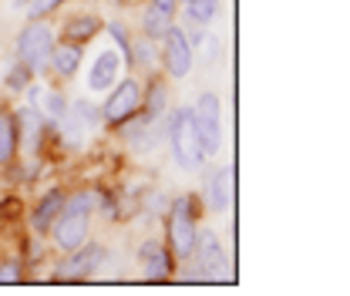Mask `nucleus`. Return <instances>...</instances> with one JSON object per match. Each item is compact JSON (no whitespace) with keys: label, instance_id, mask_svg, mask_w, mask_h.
<instances>
[{"label":"nucleus","instance_id":"4468645a","mask_svg":"<svg viewBox=\"0 0 350 296\" xmlns=\"http://www.w3.org/2000/svg\"><path fill=\"white\" fill-rule=\"evenodd\" d=\"M81 61H85V47L71 41H54V51L47 57V75L54 81H71L78 71H81Z\"/></svg>","mask_w":350,"mask_h":296},{"label":"nucleus","instance_id":"a211bd4d","mask_svg":"<svg viewBox=\"0 0 350 296\" xmlns=\"http://www.w3.org/2000/svg\"><path fill=\"white\" fill-rule=\"evenodd\" d=\"M155 64H159V51H155V41H148L145 34L131 38L129 57H125V68H129V71H142V75H148V71H155Z\"/></svg>","mask_w":350,"mask_h":296},{"label":"nucleus","instance_id":"4be33fe9","mask_svg":"<svg viewBox=\"0 0 350 296\" xmlns=\"http://www.w3.org/2000/svg\"><path fill=\"white\" fill-rule=\"evenodd\" d=\"M71 115L88 128V131H94V128H101V105H94V101H88V98H78V101H71Z\"/></svg>","mask_w":350,"mask_h":296},{"label":"nucleus","instance_id":"f257e3e1","mask_svg":"<svg viewBox=\"0 0 350 296\" xmlns=\"http://www.w3.org/2000/svg\"><path fill=\"white\" fill-rule=\"evenodd\" d=\"M98 206H101V189H94V185H81V189L64 192V206H61L57 219L51 222V232H47L51 246L61 256L78 250L91 236V219H94Z\"/></svg>","mask_w":350,"mask_h":296},{"label":"nucleus","instance_id":"cd10ccee","mask_svg":"<svg viewBox=\"0 0 350 296\" xmlns=\"http://www.w3.org/2000/svg\"><path fill=\"white\" fill-rule=\"evenodd\" d=\"M145 3H152V7H159V10H165V14H178V7H182V0H145Z\"/></svg>","mask_w":350,"mask_h":296},{"label":"nucleus","instance_id":"20e7f679","mask_svg":"<svg viewBox=\"0 0 350 296\" xmlns=\"http://www.w3.org/2000/svg\"><path fill=\"white\" fill-rule=\"evenodd\" d=\"M54 41L57 34L47 17H27V24L17 31V41H14V54H17L14 61L27 64L34 75H47V57L54 51Z\"/></svg>","mask_w":350,"mask_h":296},{"label":"nucleus","instance_id":"f3484780","mask_svg":"<svg viewBox=\"0 0 350 296\" xmlns=\"http://www.w3.org/2000/svg\"><path fill=\"white\" fill-rule=\"evenodd\" d=\"M21 159V125L17 111L0 105V172H7Z\"/></svg>","mask_w":350,"mask_h":296},{"label":"nucleus","instance_id":"412c9836","mask_svg":"<svg viewBox=\"0 0 350 296\" xmlns=\"http://www.w3.org/2000/svg\"><path fill=\"white\" fill-rule=\"evenodd\" d=\"M31 81H34V71H31L27 64L14 61V68L3 75V91L17 98V94H24V91H27V85H31Z\"/></svg>","mask_w":350,"mask_h":296},{"label":"nucleus","instance_id":"2eb2a0df","mask_svg":"<svg viewBox=\"0 0 350 296\" xmlns=\"http://www.w3.org/2000/svg\"><path fill=\"white\" fill-rule=\"evenodd\" d=\"M105 31V21L101 14L94 10H75L61 21V41H71V44H81L85 47L88 41H94L98 34Z\"/></svg>","mask_w":350,"mask_h":296},{"label":"nucleus","instance_id":"aec40b11","mask_svg":"<svg viewBox=\"0 0 350 296\" xmlns=\"http://www.w3.org/2000/svg\"><path fill=\"white\" fill-rule=\"evenodd\" d=\"M182 17H185L189 24L209 27L219 17V0H182Z\"/></svg>","mask_w":350,"mask_h":296},{"label":"nucleus","instance_id":"393cba45","mask_svg":"<svg viewBox=\"0 0 350 296\" xmlns=\"http://www.w3.org/2000/svg\"><path fill=\"white\" fill-rule=\"evenodd\" d=\"M105 31L111 34V41L118 44V54H122V61H125V57H129V47H131L129 27H125L122 21H108V24H105Z\"/></svg>","mask_w":350,"mask_h":296},{"label":"nucleus","instance_id":"7ed1b4c3","mask_svg":"<svg viewBox=\"0 0 350 296\" xmlns=\"http://www.w3.org/2000/svg\"><path fill=\"white\" fill-rule=\"evenodd\" d=\"M165 135H169V148H172L175 165H182L185 172H196L206 165V152H202V138H199L192 108H175L169 115Z\"/></svg>","mask_w":350,"mask_h":296},{"label":"nucleus","instance_id":"5701e85b","mask_svg":"<svg viewBox=\"0 0 350 296\" xmlns=\"http://www.w3.org/2000/svg\"><path fill=\"white\" fill-rule=\"evenodd\" d=\"M68 108H71V101H68V94H64V91L51 88V91H44L41 94V111H47V118H51V122H57L61 115H68Z\"/></svg>","mask_w":350,"mask_h":296},{"label":"nucleus","instance_id":"dca6fc26","mask_svg":"<svg viewBox=\"0 0 350 296\" xmlns=\"http://www.w3.org/2000/svg\"><path fill=\"white\" fill-rule=\"evenodd\" d=\"M61 206H64V189H47L41 199L34 202V209L27 212V229H31V236L47 239V232H51V222L57 219Z\"/></svg>","mask_w":350,"mask_h":296},{"label":"nucleus","instance_id":"0eeeda50","mask_svg":"<svg viewBox=\"0 0 350 296\" xmlns=\"http://www.w3.org/2000/svg\"><path fill=\"white\" fill-rule=\"evenodd\" d=\"M108 256H111V250L101 243V239H85L78 250H71V253H64V259L57 263V283H85V280H91L105 263H108Z\"/></svg>","mask_w":350,"mask_h":296},{"label":"nucleus","instance_id":"f03ea898","mask_svg":"<svg viewBox=\"0 0 350 296\" xmlns=\"http://www.w3.org/2000/svg\"><path fill=\"white\" fill-rule=\"evenodd\" d=\"M199 215H202V199L192 192H182L169 202L165 212V246L175 263H189L196 232H199Z\"/></svg>","mask_w":350,"mask_h":296},{"label":"nucleus","instance_id":"a878e982","mask_svg":"<svg viewBox=\"0 0 350 296\" xmlns=\"http://www.w3.org/2000/svg\"><path fill=\"white\" fill-rule=\"evenodd\" d=\"M21 3H27V17H51L68 0H21Z\"/></svg>","mask_w":350,"mask_h":296},{"label":"nucleus","instance_id":"6e6552de","mask_svg":"<svg viewBox=\"0 0 350 296\" xmlns=\"http://www.w3.org/2000/svg\"><path fill=\"white\" fill-rule=\"evenodd\" d=\"M192 115H196V128H199L206 159L219 155L222 152V98L216 91H202L192 105Z\"/></svg>","mask_w":350,"mask_h":296},{"label":"nucleus","instance_id":"ddd939ff","mask_svg":"<svg viewBox=\"0 0 350 296\" xmlns=\"http://www.w3.org/2000/svg\"><path fill=\"white\" fill-rule=\"evenodd\" d=\"M232 189H236V172H232V165H222V169H216L206 178L202 206L209 212H216V215L229 212V206H232Z\"/></svg>","mask_w":350,"mask_h":296},{"label":"nucleus","instance_id":"423d86ee","mask_svg":"<svg viewBox=\"0 0 350 296\" xmlns=\"http://www.w3.org/2000/svg\"><path fill=\"white\" fill-rule=\"evenodd\" d=\"M105 94H108L101 105V125L105 128H118L122 122H129L142 111V78L135 71L118 78Z\"/></svg>","mask_w":350,"mask_h":296},{"label":"nucleus","instance_id":"39448f33","mask_svg":"<svg viewBox=\"0 0 350 296\" xmlns=\"http://www.w3.org/2000/svg\"><path fill=\"white\" fill-rule=\"evenodd\" d=\"M189 263H192L196 280H202V283H229L232 280V266H229V256H226V246H222L216 229L199 226Z\"/></svg>","mask_w":350,"mask_h":296},{"label":"nucleus","instance_id":"bb28decb","mask_svg":"<svg viewBox=\"0 0 350 296\" xmlns=\"http://www.w3.org/2000/svg\"><path fill=\"white\" fill-rule=\"evenodd\" d=\"M17 219H21V202L14 196H3L0 199V226L3 222H17Z\"/></svg>","mask_w":350,"mask_h":296},{"label":"nucleus","instance_id":"1a4fd4ad","mask_svg":"<svg viewBox=\"0 0 350 296\" xmlns=\"http://www.w3.org/2000/svg\"><path fill=\"white\" fill-rule=\"evenodd\" d=\"M159 64H162V75H165L169 81L189 78V71H192V64H196V47L189 44L185 31H182L178 24L159 41Z\"/></svg>","mask_w":350,"mask_h":296},{"label":"nucleus","instance_id":"b1692460","mask_svg":"<svg viewBox=\"0 0 350 296\" xmlns=\"http://www.w3.org/2000/svg\"><path fill=\"white\" fill-rule=\"evenodd\" d=\"M24 273H27V266H24V259H21V256H3V259H0V286L21 283V280H24Z\"/></svg>","mask_w":350,"mask_h":296},{"label":"nucleus","instance_id":"9b49d317","mask_svg":"<svg viewBox=\"0 0 350 296\" xmlns=\"http://www.w3.org/2000/svg\"><path fill=\"white\" fill-rule=\"evenodd\" d=\"M169 101H172V85L162 71H148L145 81H142V115L155 125L165 118L169 111Z\"/></svg>","mask_w":350,"mask_h":296},{"label":"nucleus","instance_id":"6ab92c4d","mask_svg":"<svg viewBox=\"0 0 350 296\" xmlns=\"http://www.w3.org/2000/svg\"><path fill=\"white\" fill-rule=\"evenodd\" d=\"M175 27V17L172 14H165V10H159V7H152V3H145V10H142V24H138V31L148 38V41H162L169 31Z\"/></svg>","mask_w":350,"mask_h":296},{"label":"nucleus","instance_id":"9d476101","mask_svg":"<svg viewBox=\"0 0 350 296\" xmlns=\"http://www.w3.org/2000/svg\"><path fill=\"white\" fill-rule=\"evenodd\" d=\"M138 263H142L145 280H152V283L172 280L175 266H178L172 259V253H169V246H165V239H155V236L142 239V246H138Z\"/></svg>","mask_w":350,"mask_h":296},{"label":"nucleus","instance_id":"f8f14e48","mask_svg":"<svg viewBox=\"0 0 350 296\" xmlns=\"http://www.w3.org/2000/svg\"><path fill=\"white\" fill-rule=\"evenodd\" d=\"M122 64H125V61H122L118 47L98 51V57L91 61V71H88V91H91V94H105L108 88L122 78Z\"/></svg>","mask_w":350,"mask_h":296}]
</instances>
